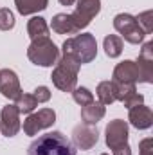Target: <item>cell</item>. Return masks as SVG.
<instances>
[{
  "mask_svg": "<svg viewBox=\"0 0 153 155\" xmlns=\"http://www.w3.org/2000/svg\"><path fill=\"white\" fill-rule=\"evenodd\" d=\"M27 155H76V146L67 135L54 130L34 139L27 148Z\"/></svg>",
  "mask_w": 153,
  "mask_h": 155,
  "instance_id": "6da1fadb",
  "label": "cell"
},
{
  "mask_svg": "<svg viewBox=\"0 0 153 155\" xmlns=\"http://www.w3.org/2000/svg\"><path fill=\"white\" fill-rule=\"evenodd\" d=\"M61 51L65 56L74 58L79 65L90 63L97 56V41L96 36L90 33H81L74 38H67L61 45Z\"/></svg>",
  "mask_w": 153,
  "mask_h": 155,
  "instance_id": "7a4b0ae2",
  "label": "cell"
},
{
  "mask_svg": "<svg viewBox=\"0 0 153 155\" xmlns=\"http://www.w3.org/2000/svg\"><path fill=\"white\" fill-rule=\"evenodd\" d=\"M79 63H77L74 58L70 56H61L58 61H56V67L52 71V83L58 90L61 92H72L76 88L77 83V72H79Z\"/></svg>",
  "mask_w": 153,
  "mask_h": 155,
  "instance_id": "3957f363",
  "label": "cell"
},
{
  "mask_svg": "<svg viewBox=\"0 0 153 155\" xmlns=\"http://www.w3.org/2000/svg\"><path fill=\"white\" fill-rule=\"evenodd\" d=\"M27 58L31 63L40 65V67H52L60 60V49L56 43L49 38H36L31 41L27 49Z\"/></svg>",
  "mask_w": 153,
  "mask_h": 155,
  "instance_id": "277c9868",
  "label": "cell"
},
{
  "mask_svg": "<svg viewBox=\"0 0 153 155\" xmlns=\"http://www.w3.org/2000/svg\"><path fill=\"white\" fill-rule=\"evenodd\" d=\"M76 11L69 15L70 25H72V35L83 31L101 11V0H76Z\"/></svg>",
  "mask_w": 153,
  "mask_h": 155,
  "instance_id": "5b68a950",
  "label": "cell"
},
{
  "mask_svg": "<svg viewBox=\"0 0 153 155\" xmlns=\"http://www.w3.org/2000/svg\"><path fill=\"white\" fill-rule=\"evenodd\" d=\"M114 27L117 33H121V36L126 41H130L133 45L141 43L146 36L144 31L141 29L139 22L135 20V16H132L130 13H119L114 18Z\"/></svg>",
  "mask_w": 153,
  "mask_h": 155,
  "instance_id": "8992f818",
  "label": "cell"
},
{
  "mask_svg": "<svg viewBox=\"0 0 153 155\" xmlns=\"http://www.w3.org/2000/svg\"><path fill=\"white\" fill-rule=\"evenodd\" d=\"M56 123V112L52 108H41L34 114H29L24 121V132L25 135H36L40 130L50 128Z\"/></svg>",
  "mask_w": 153,
  "mask_h": 155,
  "instance_id": "52a82bcc",
  "label": "cell"
},
{
  "mask_svg": "<svg viewBox=\"0 0 153 155\" xmlns=\"http://www.w3.org/2000/svg\"><path fill=\"white\" fill-rule=\"evenodd\" d=\"M99 141V132L94 124H79L72 132V143L79 150H92Z\"/></svg>",
  "mask_w": 153,
  "mask_h": 155,
  "instance_id": "ba28073f",
  "label": "cell"
},
{
  "mask_svg": "<svg viewBox=\"0 0 153 155\" xmlns=\"http://www.w3.org/2000/svg\"><path fill=\"white\" fill-rule=\"evenodd\" d=\"M105 139H106V146L110 150H115L117 146H122L128 143V123L122 119H114L108 123L106 130H105Z\"/></svg>",
  "mask_w": 153,
  "mask_h": 155,
  "instance_id": "9c48e42d",
  "label": "cell"
},
{
  "mask_svg": "<svg viewBox=\"0 0 153 155\" xmlns=\"http://www.w3.org/2000/svg\"><path fill=\"white\" fill-rule=\"evenodd\" d=\"M20 112L16 105H5L0 112V132L5 137H15L20 130Z\"/></svg>",
  "mask_w": 153,
  "mask_h": 155,
  "instance_id": "30bf717a",
  "label": "cell"
},
{
  "mask_svg": "<svg viewBox=\"0 0 153 155\" xmlns=\"http://www.w3.org/2000/svg\"><path fill=\"white\" fill-rule=\"evenodd\" d=\"M137 71H139V83H151L153 81V41H146L141 49Z\"/></svg>",
  "mask_w": 153,
  "mask_h": 155,
  "instance_id": "8fae6325",
  "label": "cell"
},
{
  "mask_svg": "<svg viewBox=\"0 0 153 155\" xmlns=\"http://www.w3.org/2000/svg\"><path fill=\"white\" fill-rule=\"evenodd\" d=\"M0 92L7 99L16 101L20 97L22 87H20V79H18L15 71H11V69H2L0 71Z\"/></svg>",
  "mask_w": 153,
  "mask_h": 155,
  "instance_id": "7c38bea8",
  "label": "cell"
},
{
  "mask_svg": "<svg viewBox=\"0 0 153 155\" xmlns=\"http://www.w3.org/2000/svg\"><path fill=\"white\" fill-rule=\"evenodd\" d=\"M112 81H115V83H132V85H135V83L139 81L137 63L132 61V60H124V61L117 63V67L114 69Z\"/></svg>",
  "mask_w": 153,
  "mask_h": 155,
  "instance_id": "4fadbf2b",
  "label": "cell"
},
{
  "mask_svg": "<svg viewBox=\"0 0 153 155\" xmlns=\"http://www.w3.org/2000/svg\"><path fill=\"white\" fill-rule=\"evenodd\" d=\"M128 119H130L132 126H135L137 130H148L153 124V112L150 107H146L142 103V105H137V107L130 108Z\"/></svg>",
  "mask_w": 153,
  "mask_h": 155,
  "instance_id": "5bb4252c",
  "label": "cell"
},
{
  "mask_svg": "<svg viewBox=\"0 0 153 155\" xmlns=\"http://www.w3.org/2000/svg\"><path fill=\"white\" fill-rule=\"evenodd\" d=\"M105 112H106L105 105L92 101L90 105H85L81 108V119H83L85 124H97L105 117Z\"/></svg>",
  "mask_w": 153,
  "mask_h": 155,
  "instance_id": "9a60e30c",
  "label": "cell"
},
{
  "mask_svg": "<svg viewBox=\"0 0 153 155\" xmlns=\"http://www.w3.org/2000/svg\"><path fill=\"white\" fill-rule=\"evenodd\" d=\"M15 5L20 15H34L38 11H45L49 5V0H15Z\"/></svg>",
  "mask_w": 153,
  "mask_h": 155,
  "instance_id": "2e32d148",
  "label": "cell"
},
{
  "mask_svg": "<svg viewBox=\"0 0 153 155\" xmlns=\"http://www.w3.org/2000/svg\"><path fill=\"white\" fill-rule=\"evenodd\" d=\"M27 33H29L31 40L47 38V36H49V25H47L45 18H41V16H33V18L27 22Z\"/></svg>",
  "mask_w": 153,
  "mask_h": 155,
  "instance_id": "e0dca14e",
  "label": "cell"
},
{
  "mask_svg": "<svg viewBox=\"0 0 153 155\" xmlns=\"http://www.w3.org/2000/svg\"><path fill=\"white\" fill-rule=\"evenodd\" d=\"M97 97H99V103L101 105H112L115 99V88H114V83L112 81H101L97 85Z\"/></svg>",
  "mask_w": 153,
  "mask_h": 155,
  "instance_id": "ac0fdd59",
  "label": "cell"
},
{
  "mask_svg": "<svg viewBox=\"0 0 153 155\" xmlns=\"http://www.w3.org/2000/svg\"><path fill=\"white\" fill-rule=\"evenodd\" d=\"M103 47L108 58H119L122 52V38L117 35H108L103 41Z\"/></svg>",
  "mask_w": 153,
  "mask_h": 155,
  "instance_id": "d6986e66",
  "label": "cell"
},
{
  "mask_svg": "<svg viewBox=\"0 0 153 155\" xmlns=\"http://www.w3.org/2000/svg\"><path fill=\"white\" fill-rule=\"evenodd\" d=\"M50 27L56 35H72V25H70V18L69 15L65 13H58L52 22H50Z\"/></svg>",
  "mask_w": 153,
  "mask_h": 155,
  "instance_id": "ffe728a7",
  "label": "cell"
},
{
  "mask_svg": "<svg viewBox=\"0 0 153 155\" xmlns=\"http://www.w3.org/2000/svg\"><path fill=\"white\" fill-rule=\"evenodd\" d=\"M38 107V101L33 94H20L16 99V108L20 114H33V110Z\"/></svg>",
  "mask_w": 153,
  "mask_h": 155,
  "instance_id": "44dd1931",
  "label": "cell"
},
{
  "mask_svg": "<svg viewBox=\"0 0 153 155\" xmlns=\"http://www.w3.org/2000/svg\"><path fill=\"white\" fill-rule=\"evenodd\" d=\"M72 97H74V101H76L77 105H81V107L90 105V103L94 101V94H92L86 87H76V88L72 90Z\"/></svg>",
  "mask_w": 153,
  "mask_h": 155,
  "instance_id": "7402d4cb",
  "label": "cell"
},
{
  "mask_svg": "<svg viewBox=\"0 0 153 155\" xmlns=\"http://www.w3.org/2000/svg\"><path fill=\"white\" fill-rule=\"evenodd\" d=\"M135 20L139 22V25H141V29L144 31V35H150L153 31V13L151 11L141 13L139 16H135Z\"/></svg>",
  "mask_w": 153,
  "mask_h": 155,
  "instance_id": "603a6c76",
  "label": "cell"
},
{
  "mask_svg": "<svg viewBox=\"0 0 153 155\" xmlns=\"http://www.w3.org/2000/svg\"><path fill=\"white\" fill-rule=\"evenodd\" d=\"M13 27H15V15L7 7L0 9V31H11Z\"/></svg>",
  "mask_w": 153,
  "mask_h": 155,
  "instance_id": "cb8c5ba5",
  "label": "cell"
},
{
  "mask_svg": "<svg viewBox=\"0 0 153 155\" xmlns=\"http://www.w3.org/2000/svg\"><path fill=\"white\" fill-rule=\"evenodd\" d=\"M142 103H144V96H142V94H139L137 90H135V92H132V94H128V96L122 99V105H124L128 110H130L132 107H137V105H142Z\"/></svg>",
  "mask_w": 153,
  "mask_h": 155,
  "instance_id": "d4e9b609",
  "label": "cell"
},
{
  "mask_svg": "<svg viewBox=\"0 0 153 155\" xmlns=\"http://www.w3.org/2000/svg\"><path fill=\"white\" fill-rule=\"evenodd\" d=\"M33 96L36 97L38 103H47V101L50 99V90L41 85V87H36V88H34V94H33Z\"/></svg>",
  "mask_w": 153,
  "mask_h": 155,
  "instance_id": "484cf974",
  "label": "cell"
},
{
  "mask_svg": "<svg viewBox=\"0 0 153 155\" xmlns=\"http://www.w3.org/2000/svg\"><path fill=\"white\" fill-rule=\"evenodd\" d=\"M139 155H153V141L150 137L139 143Z\"/></svg>",
  "mask_w": 153,
  "mask_h": 155,
  "instance_id": "4316f807",
  "label": "cell"
},
{
  "mask_svg": "<svg viewBox=\"0 0 153 155\" xmlns=\"http://www.w3.org/2000/svg\"><path fill=\"white\" fill-rule=\"evenodd\" d=\"M114 155H132V148H130V144L126 143V144H122V146H117L114 150Z\"/></svg>",
  "mask_w": 153,
  "mask_h": 155,
  "instance_id": "83f0119b",
  "label": "cell"
},
{
  "mask_svg": "<svg viewBox=\"0 0 153 155\" xmlns=\"http://www.w3.org/2000/svg\"><path fill=\"white\" fill-rule=\"evenodd\" d=\"M60 4L61 5H72V4H76V0H60Z\"/></svg>",
  "mask_w": 153,
  "mask_h": 155,
  "instance_id": "f1b7e54d",
  "label": "cell"
},
{
  "mask_svg": "<svg viewBox=\"0 0 153 155\" xmlns=\"http://www.w3.org/2000/svg\"><path fill=\"white\" fill-rule=\"evenodd\" d=\"M101 155H108V153H101Z\"/></svg>",
  "mask_w": 153,
  "mask_h": 155,
  "instance_id": "f546056e",
  "label": "cell"
}]
</instances>
